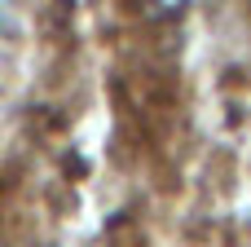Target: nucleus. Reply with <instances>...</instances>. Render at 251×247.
<instances>
[{"instance_id": "nucleus-1", "label": "nucleus", "mask_w": 251, "mask_h": 247, "mask_svg": "<svg viewBox=\"0 0 251 247\" xmlns=\"http://www.w3.org/2000/svg\"><path fill=\"white\" fill-rule=\"evenodd\" d=\"M13 35V13L9 9H0V49H4V40Z\"/></svg>"}]
</instances>
